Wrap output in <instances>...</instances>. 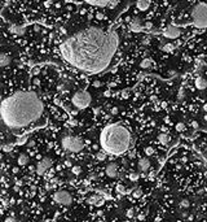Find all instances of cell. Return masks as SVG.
I'll return each mask as SVG.
<instances>
[{"label":"cell","mask_w":207,"mask_h":222,"mask_svg":"<svg viewBox=\"0 0 207 222\" xmlns=\"http://www.w3.org/2000/svg\"><path fill=\"white\" fill-rule=\"evenodd\" d=\"M119 45L115 30L87 27L70 35L60 45L66 63L85 74H98L106 70Z\"/></svg>","instance_id":"cell-1"},{"label":"cell","mask_w":207,"mask_h":222,"mask_svg":"<svg viewBox=\"0 0 207 222\" xmlns=\"http://www.w3.org/2000/svg\"><path fill=\"white\" fill-rule=\"evenodd\" d=\"M44 105L34 91H16L1 101L0 113L5 126L22 129L42 117Z\"/></svg>","instance_id":"cell-2"},{"label":"cell","mask_w":207,"mask_h":222,"mask_svg":"<svg viewBox=\"0 0 207 222\" xmlns=\"http://www.w3.org/2000/svg\"><path fill=\"white\" fill-rule=\"evenodd\" d=\"M100 146L105 153L120 156L130 149L131 133L120 124H110L100 134Z\"/></svg>","instance_id":"cell-3"},{"label":"cell","mask_w":207,"mask_h":222,"mask_svg":"<svg viewBox=\"0 0 207 222\" xmlns=\"http://www.w3.org/2000/svg\"><path fill=\"white\" fill-rule=\"evenodd\" d=\"M192 23L197 29L207 27V3H197L190 12Z\"/></svg>","instance_id":"cell-4"},{"label":"cell","mask_w":207,"mask_h":222,"mask_svg":"<svg viewBox=\"0 0 207 222\" xmlns=\"http://www.w3.org/2000/svg\"><path fill=\"white\" fill-rule=\"evenodd\" d=\"M61 146L65 151L71 152V153H78L84 148V142L82 138L77 135H66L61 140Z\"/></svg>","instance_id":"cell-5"},{"label":"cell","mask_w":207,"mask_h":222,"mask_svg":"<svg viewBox=\"0 0 207 222\" xmlns=\"http://www.w3.org/2000/svg\"><path fill=\"white\" fill-rule=\"evenodd\" d=\"M91 101H92V96L88 91H77V92L72 95L71 98V103L72 105L77 109H85L87 107H89Z\"/></svg>","instance_id":"cell-6"},{"label":"cell","mask_w":207,"mask_h":222,"mask_svg":"<svg viewBox=\"0 0 207 222\" xmlns=\"http://www.w3.org/2000/svg\"><path fill=\"white\" fill-rule=\"evenodd\" d=\"M53 200L60 205L69 207V205H71V203H72V196L70 195V192L65 191V190H60V191L55 192V195H53Z\"/></svg>","instance_id":"cell-7"},{"label":"cell","mask_w":207,"mask_h":222,"mask_svg":"<svg viewBox=\"0 0 207 222\" xmlns=\"http://www.w3.org/2000/svg\"><path fill=\"white\" fill-rule=\"evenodd\" d=\"M52 164H53V161H52V159H51V157H48V156L43 157V159L36 164V168H35V172H36V174L43 175L48 169H49L51 166H52Z\"/></svg>","instance_id":"cell-8"},{"label":"cell","mask_w":207,"mask_h":222,"mask_svg":"<svg viewBox=\"0 0 207 222\" xmlns=\"http://www.w3.org/2000/svg\"><path fill=\"white\" fill-rule=\"evenodd\" d=\"M162 35L167 39H176L181 35V30L176 25H168L162 30Z\"/></svg>","instance_id":"cell-9"},{"label":"cell","mask_w":207,"mask_h":222,"mask_svg":"<svg viewBox=\"0 0 207 222\" xmlns=\"http://www.w3.org/2000/svg\"><path fill=\"white\" fill-rule=\"evenodd\" d=\"M82 1L87 3L89 5H93V7L104 8V7H109V5H115L120 0H82Z\"/></svg>","instance_id":"cell-10"},{"label":"cell","mask_w":207,"mask_h":222,"mask_svg":"<svg viewBox=\"0 0 207 222\" xmlns=\"http://www.w3.org/2000/svg\"><path fill=\"white\" fill-rule=\"evenodd\" d=\"M128 27H130V30L132 31V33H141V31H144L145 26L142 25L140 18H133V20L130 22V26H128Z\"/></svg>","instance_id":"cell-11"},{"label":"cell","mask_w":207,"mask_h":222,"mask_svg":"<svg viewBox=\"0 0 207 222\" xmlns=\"http://www.w3.org/2000/svg\"><path fill=\"white\" fill-rule=\"evenodd\" d=\"M105 173H106L107 177L110 178H117L118 177V166L114 162H110V164L106 165V169H105Z\"/></svg>","instance_id":"cell-12"},{"label":"cell","mask_w":207,"mask_h":222,"mask_svg":"<svg viewBox=\"0 0 207 222\" xmlns=\"http://www.w3.org/2000/svg\"><path fill=\"white\" fill-rule=\"evenodd\" d=\"M194 86L197 87L198 90H201V91L207 89V79L205 78V77H202V76L197 77V78H195V81H194Z\"/></svg>","instance_id":"cell-13"},{"label":"cell","mask_w":207,"mask_h":222,"mask_svg":"<svg viewBox=\"0 0 207 222\" xmlns=\"http://www.w3.org/2000/svg\"><path fill=\"white\" fill-rule=\"evenodd\" d=\"M137 166H139L140 172H146V170H149V168H150L149 159H148V157H142V159H140Z\"/></svg>","instance_id":"cell-14"},{"label":"cell","mask_w":207,"mask_h":222,"mask_svg":"<svg viewBox=\"0 0 207 222\" xmlns=\"http://www.w3.org/2000/svg\"><path fill=\"white\" fill-rule=\"evenodd\" d=\"M150 0H137L136 1V7H137L139 10H141V12H145V10L149 9L150 7Z\"/></svg>","instance_id":"cell-15"},{"label":"cell","mask_w":207,"mask_h":222,"mask_svg":"<svg viewBox=\"0 0 207 222\" xmlns=\"http://www.w3.org/2000/svg\"><path fill=\"white\" fill-rule=\"evenodd\" d=\"M10 64V56L8 55V53L3 52L1 55H0V66L1 68H5V66H8Z\"/></svg>","instance_id":"cell-16"},{"label":"cell","mask_w":207,"mask_h":222,"mask_svg":"<svg viewBox=\"0 0 207 222\" xmlns=\"http://www.w3.org/2000/svg\"><path fill=\"white\" fill-rule=\"evenodd\" d=\"M10 33L13 34H17V35H22L23 33H25V27L23 26H20V25H12L9 27Z\"/></svg>","instance_id":"cell-17"},{"label":"cell","mask_w":207,"mask_h":222,"mask_svg":"<svg viewBox=\"0 0 207 222\" xmlns=\"http://www.w3.org/2000/svg\"><path fill=\"white\" fill-rule=\"evenodd\" d=\"M158 142H159L161 144H167L168 142H170V136H168L166 133H161L159 135H158Z\"/></svg>","instance_id":"cell-18"},{"label":"cell","mask_w":207,"mask_h":222,"mask_svg":"<svg viewBox=\"0 0 207 222\" xmlns=\"http://www.w3.org/2000/svg\"><path fill=\"white\" fill-rule=\"evenodd\" d=\"M18 164L21 165V166H23V165L29 164V156L25 153H21L20 156H18Z\"/></svg>","instance_id":"cell-19"},{"label":"cell","mask_w":207,"mask_h":222,"mask_svg":"<svg viewBox=\"0 0 207 222\" xmlns=\"http://www.w3.org/2000/svg\"><path fill=\"white\" fill-rule=\"evenodd\" d=\"M101 201V196H98V195H92V196L88 199V203L89 204H93V205H98Z\"/></svg>","instance_id":"cell-20"},{"label":"cell","mask_w":207,"mask_h":222,"mask_svg":"<svg viewBox=\"0 0 207 222\" xmlns=\"http://www.w3.org/2000/svg\"><path fill=\"white\" fill-rule=\"evenodd\" d=\"M152 65H153V63L150 58H144V60L141 61V64H140V66H141L142 69H149Z\"/></svg>","instance_id":"cell-21"},{"label":"cell","mask_w":207,"mask_h":222,"mask_svg":"<svg viewBox=\"0 0 207 222\" xmlns=\"http://www.w3.org/2000/svg\"><path fill=\"white\" fill-rule=\"evenodd\" d=\"M163 51H166V52H168V53H171V52H174V49H175V45L172 43H166L165 45H163Z\"/></svg>","instance_id":"cell-22"},{"label":"cell","mask_w":207,"mask_h":222,"mask_svg":"<svg viewBox=\"0 0 207 222\" xmlns=\"http://www.w3.org/2000/svg\"><path fill=\"white\" fill-rule=\"evenodd\" d=\"M132 196L135 197V199H139V197H141V196H142V191H141V188L136 187V188L132 191Z\"/></svg>","instance_id":"cell-23"},{"label":"cell","mask_w":207,"mask_h":222,"mask_svg":"<svg viewBox=\"0 0 207 222\" xmlns=\"http://www.w3.org/2000/svg\"><path fill=\"white\" fill-rule=\"evenodd\" d=\"M117 191L119 192V194H123V195H124V194H126V187H124V184L118 183V184H117Z\"/></svg>","instance_id":"cell-24"},{"label":"cell","mask_w":207,"mask_h":222,"mask_svg":"<svg viewBox=\"0 0 207 222\" xmlns=\"http://www.w3.org/2000/svg\"><path fill=\"white\" fill-rule=\"evenodd\" d=\"M71 172H72V174L79 175L80 173H82V168H80V166H72L71 168Z\"/></svg>","instance_id":"cell-25"},{"label":"cell","mask_w":207,"mask_h":222,"mask_svg":"<svg viewBox=\"0 0 207 222\" xmlns=\"http://www.w3.org/2000/svg\"><path fill=\"white\" fill-rule=\"evenodd\" d=\"M176 130H177V131H180V133L184 131V130H185L184 122H177V124H176Z\"/></svg>","instance_id":"cell-26"},{"label":"cell","mask_w":207,"mask_h":222,"mask_svg":"<svg viewBox=\"0 0 207 222\" xmlns=\"http://www.w3.org/2000/svg\"><path fill=\"white\" fill-rule=\"evenodd\" d=\"M154 148H153V147H146V148H145V155H146V156H152L153 153H154Z\"/></svg>","instance_id":"cell-27"},{"label":"cell","mask_w":207,"mask_h":222,"mask_svg":"<svg viewBox=\"0 0 207 222\" xmlns=\"http://www.w3.org/2000/svg\"><path fill=\"white\" fill-rule=\"evenodd\" d=\"M139 178H140V174H137V173H131V174H130V179L132 182L139 181Z\"/></svg>","instance_id":"cell-28"},{"label":"cell","mask_w":207,"mask_h":222,"mask_svg":"<svg viewBox=\"0 0 207 222\" xmlns=\"http://www.w3.org/2000/svg\"><path fill=\"white\" fill-rule=\"evenodd\" d=\"M96 157H97V160H100V161H104L105 157H106V155H105V152H97V155H96Z\"/></svg>","instance_id":"cell-29"},{"label":"cell","mask_w":207,"mask_h":222,"mask_svg":"<svg viewBox=\"0 0 207 222\" xmlns=\"http://www.w3.org/2000/svg\"><path fill=\"white\" fill-rule=\"evenodd\" d=\"M189 200H187V199H184V200H181V201H180V207L181 208H188L189 207Z\"/></svg>","instance_id":"cell-30"},{"label":"cell","mask_w":207,"mask_h":222,"mask_svg":"<svg viewBox=\"0 0 207 222\" xmlns=\"http://www.w3.org/2000/svg\"><path fill=\"white\" fill-rule=\"evenodd\" d=\"M12 148H13V146H12V144H5V146H3V151H4V152H10V151H12Z\"/></svg>","instance_id":"cell-31"},{"label":"cell","mask_w":207,"mask_h":222,"mask_svg":"<svg viewBox=\"0 0 207 222\" xmlns=\"http://www.w3.org/2000/svg\"><path fill=\"white\" fill-rule=\"evenodd\" d=\"M4 222H21V221L16 220V218H13V217H8V218H5Z\"/></svg>","instance_id":"cell-32"},{"label":"cell","mask_w":207,"mask_h":222,"mask_svg":"<svg viewBox=\"0 0 207 222\" xmlns=\"http://www.w3.org/2000/svg\"><path fill=\"white\" fill-rule=\"evenodd\" d=\"M145 29H152L153 27V23L152 22H145Z\"/></svg>","instance_id":"cell-33"},{"label":"cell","mask_w":207,"mask_h":222,"mask_svg":"<svg viewBox=\"0 0 207 222\" xmlns=\"http://www.w3.org/2000/svg\"><path fill=\"white\" fill-rule=\"evenodd\" d=\"M127 217H130V218L133 217V210H132V209H130V210L127 212Z\"/></svg>","instance_id":"cell-34"},{"label":"cell","mask_w":207,"mask_h":222,"mask_svg":"<svg viewBox=\"0 0 207 222\" xmlns=\"http://www.w3.org/2000/svg\"><path fill=\"white\" fill-rule=\"evenodd\" d=\"M110 112H111V114H117L118 113V108L117 107H114V108H111V111Z\"/></svg>","instance_id":"cell-35"},{"label":"cell","mask_w":207,"mask_h":222,"mask_svg":"<svg viewBox=\"0 0 207 222\" xmlns=\"http://www.w3.org/2000/svg\"><path fill=\"white\" fill-rule=\"evenodd\" d=\"M93 86H95V87H100L101 86V82L100 81H95V82H93Z\"/></svg>","instance_id":"cell-36"},{"label":"cell","mask_w":207,"mask_h":222,"mask_svg":"<svg viewBox=\"0 0 207 222\" xmlns=\"http://www.w3.org/2000/svg\"><path fill=\"white\" fill-rule=\"evenodd\" d=\"M110 95H111V92H110V91H105V92H104V96H106V98H109Z\"/></svg>","instance_id":"cell-37"},{"label":"cell","mask_w":207,"mask_h":222,"mask_svg":"<svg viewBox=\"0 0 207 222\" xmlns=\"http://www.w3.org/2000/svg\"><path fill=\"white\" fill-rule=\"evenodd\" d=\"M192 126L194 127V129H198V124H197L195 121H193V122H192Z\"/></svg>","instance_id":"cell-38"},{"label":"cell","mask_w":207,"mask_h":222,"mask_svg":"<svg viewBox=\"0 0 207 222\" xmlns=\"http://www.w3.org/2000/svg\"><path fill=\"white\" fill-rule=\"evenodd\" d=\"M128 156H130V159H133V157H135V152H130Z\"/></svg>","instance_id":"cell-39"},{"label":"cell","mask_w":207,"mask_h":222,"mask_svg":"<svg viewBox=\"0 0 207 222\" xmlns=\"http://www.w3.org/2000/svg\"><path fill=\"white\" fill-rule=\"evenodd\" d=\"M144 218H145V216H144V214H140V216H139V220H141V221H142Z\"/></svg>","instance_id":"cell-40"},{"label":"cell","mask_w":207,"mask_h":222,"mask_svg":"<svg viewBox=\"0 0 207 222\" xmlns=\"http://www.w3.org/2000/svg\"><path fill=\"white\" fill-rule=\"evenodd\" d=\"M65 165H66V166H71V162H70V161H66Z\"/></svg>","instance_id":"cell-41"},{"label":"cell","mask_w":207,"mask_h":222,"mask_svg":"<svg viewBox=\"0 0 207 222\" xmlns=\"http://www.w3.org/2000/svg\"><path fill=\"white\" fill-rule=\"evenodd\" d=\"M203 111L207 112V104H205V105H203Z\"/></svg>","instance_id":"cell-42"},{"label":"cell","mask_w":207,"mask_h":222,"mask_svg":"<svg viewBox=\"0 0 207 222\" xmlns=\"http://www.w3.org/2000/svg\"><path fill=\"white\" fill-rule=\"evenodd\" d=\"M189 1H195V0H189Z\"/></svg>","instance_id":"cell-43"}]
</instances>
